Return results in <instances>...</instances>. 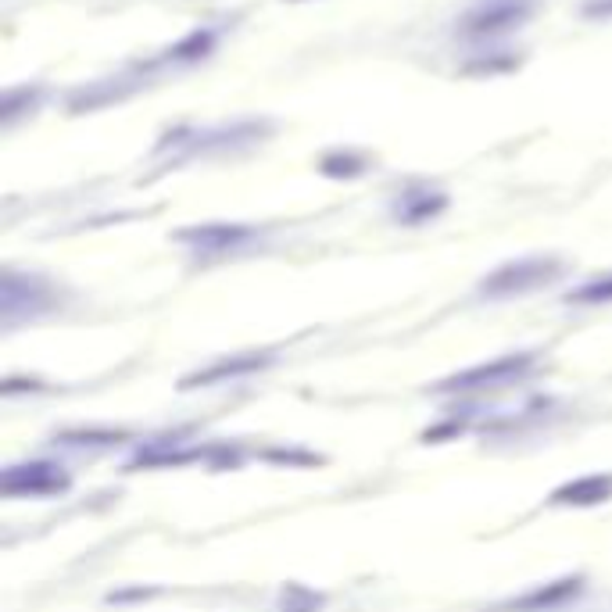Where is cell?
I'll list each match as a JSON object with an SVG mask.
<instances>
[{
  "label": "cell",
  "mask_w": 612,
  "mask_h": 612,
  "mask_svg": "<svg viewBox=\"0 0 612 612\" xmlns=\"http://www.w3.org/2000/svg\"><path fill=\"white\" fill-rule=\"evenodd\" d=\"M591 14H612V0H598V4H591Z\"/></svg>",
  "instance_id": "4"
},
{
  "label": "cell",
  "mask_w": 612,
  "mask_h": 612,
  "mask_svg": "<svg viewBox=\"0 0 612 612\" xmlns=\"http://www.w3.org/2000/svg\"><path fill=\"white\" fill-rule=\"evenodd\" d=\"M552 276V269L548 265H541V262H523V265H509V269H502L491 283H487V291H523V287H530V283H537V280H548Z\"/></svg>",
  "instance_id": "2"
},
{
  "label": "cell",
  "mask_w": 612,
  "mask_h": 612,
  "mask_svg": "<svg viewBox=\"0 0 612 612\" xmlns=\"http://www.w3.org/2000/svg\"><path fill=\"white\" fill-rule=\"evenodd\" d=\"M602 298H612V280L595 283V287H584V291L577 294V301H602Z\"/></svg>",
  "instance_id": "3"
},
{
  "label": "cell",
  "mask_w": 612,
  "mask_h": 612,
  "mask_svg": "<svg viewBox=\"0 0 612 612\" xmlns=\"http://www.w3.org/2000/svg\"><path fill=\"white\" fill-rule=\"evenodd\" d=\"M530 366V358L523 355V358H505V362H495V366H480V369H473V373H462V376H455L451 384H444V387H455V391H469V387H487V384H505L509 376H519L523 369Z\"/></svg>",
  "instance_id": "1"
}]
</instances>
